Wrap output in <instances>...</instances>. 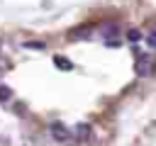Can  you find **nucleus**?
Returning <instances> with one entry per match:
<instances>
[{
	"instance_id": "nucleus-9",
	"label": "nucleus",
	"mask_w": 156,
	"mask_h": 146,
	"mask_svg": "<svg viewBox=\"0 0 156 146\" xmlns=\"http://www.w3.org/2000/svg\"><path fill=\"white\" fill-rule=\"evenodd\" d=\"M154 32H156V27H154Z\"/></svg>"
},
{
	"instance_id": "nucleus-4",
	"label": "nucleus",
	"mask_w": 156,
	"mask_h": 146,
	"mask_svg": "<svg viewBox=\"0 0 156 146\" xmlns=\"http://www.w3.org/2000/svg\"><path fill=\"white\" fill-rule=\"evenodd\" d=\"M54 66L61 68V71H71V68H73V63H71L68 58H63V56H54Z\"/></svg>"
},
{
	"instance_id": "nucleus-6",
	"label": "nucleus",
	"mask_w": 156,
	"mask_h": 146,
	"mask_svg": "<svg viewBox=\"0 0 156 146\" xmlns=\"http://www.w3.org/2000/svg\"><path fill=\"white\" fill-rule=\"evenodd\" d=\"M10 97H12V90H10V88H2V85H0V100L5 102V100H10Z\"/></svg>"
},
{
	"instance_id": "nucleus-1",
	"label": "nucleus",
	"mask_w": 156,
	"mask_h": 146,
	"mask_svg": "<svg viewBox=\"0 0 156 146\" xmlns=\"http://www.w3.org/2000/svg\"><path fill=\"white\" fill-rule=\"evenodd\" d=\"M49 131H51V136H54L56 141H68V139L73 136V131H71L68 127H63L61 122H51V127H49Z\"/></svg>"
},
{
	"instance_id": "nucleus-7",
	"label": "nucleus",
	"mask_w": 156,
	"mask_h": 146,
	"mask_svg": "<svg viewBox=\"0 0 156 146\" xmlns=\"http://www.w3.org/2000/svg\"><path fill=\"white\" fill-rule=\"evenodd\" d=\"M146 44H149L151 49H156V32H149V34H146Z\"/></svg>"
},
{
	"instance_id": "nucleus-8",
	"label": "nucleus",
	"mask_w": 156,
	"mask_h": 146,
	"mask_svg": "<svg viewBox=\"0 0 156 146\" xmlns=\"http://www.w3.org/2000/svg\"><path fill=\"white\" fill-rule=\"evenodd\" d=\"M24 46H27V49H44L41 41H24Z\"/></svg>"
},
{
	"instance_id": "nucleus-5",
	"label": "nucleus",
	"mask_w": 156,
	"mask_h": 146,
	"mask_svg": "<svg viewBox=\"0 0 156 146\" xmlns=\"http://www.w3.org/2000/svg\"><path fill=\"white\" fill-rule=\"evenodd\" d=\"M139 39H141V32H136V29H129V32H127V41L134 44V41H139Z\"/></svg>"
},
{
	"instance_id": "nucleus-2",
	"label": "nucleus",
	"mask_w": 156,
	"mask_h": 146,
	"mask_svg": "<svg viewBox=\"0 0 156 146\" xmlns=\"http://www.w3.org/2000/svg\"><path fill=\"white\" fill-rule=\"evenodd\" d=\"M136 73H139V75H149V73H151V63H149L144 56H139V61H136Z\"/></svg>"
},
{
	"instance_id": "nucleus-3",
	"label": "nucleus",
	"mask_w": 156,
	"mask_h": 146,
	"mask_svg": "<svg viewBox=\"0 0 156 146\" xmlns=\"http://www.w3.org/2000/svg\"><path fill=\"white\" fill-rule=\"evenodd\" d=\"M73 136H76V139H80V141H83V139H88V136H90V127H88V124H78V127L73 129Z\"/></svg>"
}]
</instances>
